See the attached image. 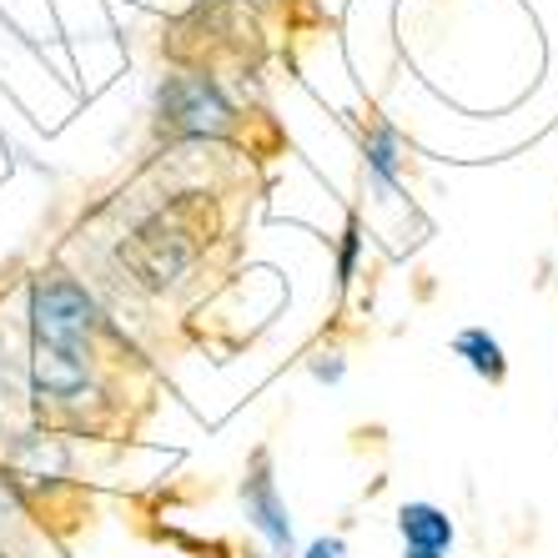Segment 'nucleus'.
Instances as JSON below:
<instances>
[{
    "instance_id": "nucleus-3",
    "label": "nucleus",
    "mask_w": 558,
    "mask_h": 558,
    "mask_svg": "<svg viewBox=\"0 0 558 558\" xmlns=\"http://www.w3.org/2000/svg\"><path fill=\"white\" fill-rule=\"evenodd\" d=\"M161 136L171 142H196V136H227L232 131V101L202 71H182L161 86Z\"/></svg>"
},
{
    "instance_id": "nucleus-4",
    "label": "nucleus",
    "mask_w": 558,
    "mask_h": 558,
    "mask_svg": "<svg viewBox=\"0 0 558 558\" xmlns=\"http://www.w3.org/2000/svg\"><path fill=\"white\" fill-rule=\"evenodd\" d=\"M242 504H247V523L277 548V554H292V519H287L282 498H277V483H272V468H267V453H257L252 463V478L242 488Z\"/></svg>"
},
{
    "instance_id": "nucleus-10",
    "label": "nucleus",
    "mask_w": 558,
    "mask_h": 558,
    "mask_svg": "<svg viewBox=\"0 0 558 558\" xmlns=\"http://www.w3.org/2000/svg\"><path fill=\"white\" fill-rule=\"evenodd\" d=\"M312 373L327 377V383H338V377H342V363H338V357H332V363H312Z\"/></svg>"
},
{
    "instance_id": "nucleus-6",
    "label": "nucleus",
    "mask_w": 558,
    "mask_h": 558,
    "mask_svg": "<svg viewBox=\"0 0 558 558\" xmlns=\"http://www.w3.org/2000/svg\"><path fill=\"white\" fill-rule=\"evenodd\" d=\"M453 352L458 357H468V367H473V373L478 377H504V348H498L494 338H488V332H483V327H468V332H458L453 338Z\"/></svg>"
},
{
    "instance_id": "nucleus-11",
    "label": "nucleus",
    "mask_w": 558,
    "mask_h": 558,
    "mask_svg": "<svg viewBox=\"0 0 558 558\" xmlns=\"http://www.w3.org/2000/svg\"><path fill=\"white\" fill-rule=\"evenodd\" d=\"M403 558H442V554H433V548H408Z\"/></svg>"
},
{
    "instance_id": "nucleus-9",
    "label": "nucleus",
    "mask_w": 558,
    "mask_h": 558,
    "mask_svg": "<svg viewBox=\"0 0 558 558\" xmlns=\"http://www.w3.org/2000/svg\"><path fill=\"white\" fill-rule=\"evenodd\" d=\"M307 558H342V538H317L307 548Z\"/></svg>"
},
{
    "instance_id": "nucleus-1",
    "label": "nucleus",
    "mask_w": 558,
    "mask_h": 558,
    "mask_svg": "<svg viewBox=\"0 0 558 558\" xmlns=\"http://www.w3.org/2000/svg\"><path fill=\"white\" fill-rule=\"evenodd\" d=\"M31 323H36V352H31L36 392L40 398H76L86 388V332L96 323L92 298L65 277L36 282Z\"/></svg>"
},
{
    "instance_id": "nucleus-8",
    "label": "nucleus",
    "mask_w": 558,
    "mask_h": 558,
    "mask_svg": "<svg viewBox=\"0 0 558 558\" xmlns=\"http://www.w3.org/2000/svg\"><path fill=\"white\" fill-rule=\"evenodd\" d=\"M357 242H363V227L357 217H348V232H342V252H338V282L348 287L352 272H357Z\"/></svg>"
},
{
    "instance_id": "nucleus-12",
    "label": "nucleus",
    "mask_w": 558,
    "mask_h": 558,
    "mask_svg": "<svg viewBox=\"0 0 558 558\" xmlns=\"http://www.w3.org/2000/svg\"><path fill=\"white\" fill-rule=\"evenodd\" d=\"M252 558H267V554H252Z\"/></svg>"
},
{
    "instance_id": "nucleus-7",
    "label": "nucleus",
    "mask_w": 558,
    "mask_h": 558,
    "mask_svg": "<svg viewBox=\"0 0 558 558\" xmlns=\"http://www.w3.org/2000/svg\"><path fill=\"white\" fill-rule=\"evenodd\" d=\"M367 171H373L383 186L398 182V131H392L388 121H377V126L367 131Z\"/></svg>"
},
{
    "instance_id": "nucleus-2",
    "label": "nucleus",
    "mask_w": 558,
    "mask_h": 558,
    "mask_svg": "<svg viewBox=\"0 0 558 558\" xmlns=\"http://www.w3.org/2000/svg\"><path fill=\"white\" fill-rule=\"evenodd\" d=\"M207 227H211V217H207L202 192H186V196H177V202H167V207H156L151 217L121 242V262H126L131 277L142 287L167 292V287H177L192 272L196 252L207 242Z\"/></svg>"
},
{
    "instance_id": "nucleus-5",
    "label": "nucleus",
    "mask_w": 558,
    "mask_h": 558,
    "mask_svg": "<svg viewBox=\"0 0 558 558\" xmlns=\"http://www.w3.org/2000/svg\"><path fill=\"white\" fill-rule=\"evenodd\" d=\"M398 533H403L408 548H433V554H442V548L453 544V519L433 504H408L403 513H398Z\"/></svg>"
}]
</instances>
